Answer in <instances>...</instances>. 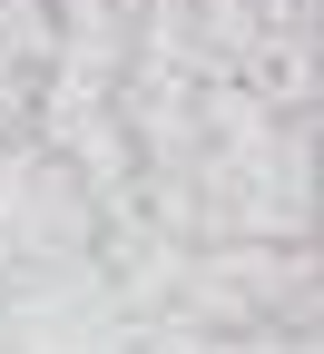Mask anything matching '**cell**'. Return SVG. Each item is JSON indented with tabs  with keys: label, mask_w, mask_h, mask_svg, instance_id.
I'll list each match as a JSON object with an SVG mask.
<instances>
[{
	"label": "cell",
	"mask_w": 324,
	"mask_h": 354,
	"mask_svg": "<svg viewBox=\"0 0 324 354\" xmlns=\"http://www.w3.org/2000/svg\"><path fill=\"white\" fill-rule=\"evenodd\" d=\"M0 295H10V276H0Z\"/></svg>",
	"instance_id": "7a4b0ae2"
},
{
	"label": "cell",
	"mask_w": 324,
	"mask_h": 354,
	"mask_svg": "<svg viewBox=\"0 0 324 354\" xmlns=\"http://www.w3.org/2000/svg\"><path fill=\"white\" fill-rule=\"evenodd\" d=\"M88 246H99V197L50 138L10 128L0 138V276H50Z\"/></svg>",
	"instance_id": "6da1fadb"
}]
</instances>
